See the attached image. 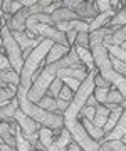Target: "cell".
I'll return each instance as SVG.
<instances>
[{
    "label": "cell",
    "mask_w": 126,
    "mask_h": 151,
    "mask_svg": "<svg viewBox=\"0 0 126 151\" xmlns=\"http://www.w3.org/2000/svg\"><path fill=\"white\" fill-rule=\"evenodd\" d=\"M99 150L103 151H126V143L123 139H108L99 145Z\"/></svg>",
    "instance_id": "obj_14"
},
{
    "label": "cell",
    "mask_w": 126,
    "mask_h": 151,
    "mask_svg": "<svg viewBox=\"0 0 126 151\" xmlns=\"http://www.w3.org/2000/svg\"><path fill=\"white\" fill-rule=\"evenodd\" d=\"M69 49H71L69 45H62V44L54 42L52 45H50L47 55H45V64H47V62H54V60L60 59V57H64V55L69 52Z\"/></svg>",
    "instance_id": "obj_9"
},
{
    "label": "cell",
    "mask_w": 126,
    "mask_h": 151,
    "mask_svg": "<svg viewBox=\"0 0 126 151\" xmlns=\"http://www.w3.org/2000/svg\"><path fill=\"white\" fill-rule=\"evenodd\" d=\"M2 2H4V0H0V9H2Z\"/></svg>",
    "instance_id": "obj_35"
},
{
    "label": "cell",
    "mask_w": 126,
    "mask_h": 151,
    "mask_svg": "<svg viewBox=\"0 0 126 151\" xmlns=\"http://www.w3.org/2000/svg\"><path fill=\"white\" fill-rule=\"evenodd\" d=\"M14 118H15L17 124H19V128L24 131V134H32V133L39 131V128H40V124H39L37 121H34L30 116H27V114L24 113L20 108H17V109H15V114H14Z\"/></svg>",
    "instance_id": "obj_6"
},
{
    "label": "cell",
    "mask_w": 126,
    "mask_h": 151,
    "mask_svg": "<svg viewBox=\"0 0 126 151\" xmlns=\"http://www.w3.org/2000/svg\"><path fill=\"white\" fill-rule=\"evenodd\" d=\"M96 5H98V10H99V12L111 10V4H109V0H96Z\"/></svg>",
    "instance_id": "obj_28"
},
{
    "label": "cell",
    "mask_w": 126,
    "mask_h": 151,
    "mask_svg": "<svg viewBox=\"0 0 126 151\" xmlns=\"http://www.w3.org/2000/svg\"><path fill=\"white\" fill-rule=\"evenodd\" d=\"M111 87H99V86H94V91H93V96L98 99V103L104 104L106 103V97H108V92H109Z\"/></svg>",
    "instance_id": "obj_19"
},
{
    "label": "cell",
    "mask_w": 126,
    "mask_h": 151,
    "mask_svg": "<svg viewBox=\"0 0 126 151\" xmlns=\"http://www.w3.org/2000/svg\"><path fill=\"white\" fill-rule=\"evenodd\" d=\"M76 35H77V30H74V29H71V30L66 32V39H67V42H69V45H74L76 44Z\"/></svg>",
    "instance_id": "obj_29"
},
{
    "label": "cell",
    "mask_w": 126,
    "mask_h": 151,
    "mask_svg": "<svg viewBox=\"0 0 126 151\" xmlns=\"http://www.w3.org/2000/svg\"><path fill=\"white\" fill-rule=\"evenodd\" d=\"M89 69L86 67V64L82 62V60H77L74 64L67 65V67H60L57 70V76H59L60 79L62 77H74L77 81H84L86 79V76H88Z\"/></svg>",
    "instance_id": "obj_5"
},
{
    "label": "cell",
    "mask_w": 126,
    "mask_h": 151,
    "mask_svg": "<svg viewBox=\"0 0 126 151\" xmlns=\"http://www.w3.org/2000/svg\"><path fill=\"white\" fill-rule=\"evenodd\" d=\"M62 81H64V84H67V86L71 87L72 91H77V87L81 84V81H77L74 77H62Z\"/></svg>",
    "instance_id": "obj_25"
},
{
    "label": "cell",
    "mask_w": 126,
    "mask_h": 151,
    "mask_svg": "<svg viewBox=\"0 0 126 151\" xmlns=\"http://www.w3.org/2000/svg\"><path fill=\"white\" fill-rule=\"evenodd\" d=\"M17 101H19V108L22 109L24 113L30 116L34 121H37L40 126H47L52 131H60V128L64 126V119L60 113H54V111H47V109L40 108L37 103L30 101L27 96V89L24 87H17Z\"/></svg>",
    "instance_id": "obj_1"
},
{
    "label": "cell",
    "mask_w": 126,
    "mask_h": 151,
    "mask_svg": "<svg viewBox=\"0 0 126 151\" xmlns=\"http://www.w3.org/2000/svg\"><path fill=\"white\" fill-rule=\"evenodd\" d=\"M74 47H76V52L77 55H79V60H82L84 64H86V67H88L89 70L96 69V65H94V60H93V54H91V50L86 47H81V45H76L74 44Z\"/></svg>",
    "instance_id": "obj_13"
},
{
    "label": "cell",
    "mask_w": 126,
    "mask_h": 151,
    "mask_svg": "<svg viewBox=\"0 0 126 151\" xmlns=\"http://www.w3.org/2000/svg\"><path fill=\"white\" fill-rule=\"evenodd\" d=\"M82 126H84V129H86V133H88L93 139L96 141H101L104 136V129L103 128H99V126H96V124L91 121V119H86L82 118Z\"/></svg>",
    "instance_id": "obj_10"
},
{
    "label": "cell",
    "mask_w": 126,
    "mask_h": 151,
    "mask_svg": "<svg viewBox=\"0 0 126 151\" xmlns=\"http://www.w3.org/2000/svg\"><path fill=\"white\" fill-rule=\"evenodd\" d=\"M109 59H111V64H113V67H114L120 74H123L126 77V62L125 60H120L118 57H114V55L109 54Z\"/></svg>",
    "instance_id": "obj_21"
},
{
    "label": "cell",
    "mask_w": 126,
    "mask_h": 151,
    "mask_svg": "<svg viewBox=\"0 0 126 151\" xmlns=\"http://www.w3.org/2000/svg\"><path fill=\"white\" fill-rule=\"evenodd\" d=\"M44 10V7L40 5V4H34V5H24L20 10H17L15 14H12V17L7 20V25L10 27V30H20L24 32L25 30V20H27L29 15H32L35 12H42Z\"/></svg>",
    "instance_id": "obj_4"
},
{
    "label": "cell",
    "mask_w": 126,
    "mask_h": 151,
    "mask_svg": "<svg viewBox=\"0 0 126 151\" xmlns=\"http://www.w3.org/2000/svg\"><path fill=\"white\" fill-rule=\"evenodd\" d=\"M0 37H2V45H4V52L10 60L12 69L15 72H20L24 64V55H22V49L19 45V42L15 40L14 34H12L10 27L7 25L5 22H2V27H0Z\"/></svg>",
    "instance_id": "obj_3"
},
{
    "label": "cell",
    "mask_w": 126,
    "mask_h": 151,
    "mask_svg": "<svg viewBox=\"0 0 126 151\" xmlns=\"http://www.w3.org/2000/svg\"><path fill=\"white\" fill-rule=\"evenodd\" d=\"M114 12H116L114 9H111V10H104V12H98V14L89 20V32H91V30H98V29L108 25V22H109V19L113 17Z\"/></svg>",
    "instance_id": "obj_7"
},
{
    "label": "cell",
    "mask_w": 126,
    "mask_h": 151,
    "mask_svg": "<svg viewBox=\"0 0 126 151\" xmlns=\"http://www.w3.org/2000/svg\"><path fill=\"white\" fill-rule=\"evenodd\" d=\"M2 19H0V27H2ZM0 54H4V45H2V37H0Z\"/></svg>",
    "instance_id": "obj_33"
},
{
    "label": "cell",
    "mask_w": 126,
    "mask_h": 151,
    "mask_svg": "<svg viewBox=\"0 0 126 151\" xmlns=\"http://www.w3.org/2000/svg\"><path fill=\"white\" fill-rule=\"evenodd\" d=\"M76 45L89 49V30H79L76 35Z\"/></svg>",
    "instance_id": "obj_20"
},
{
    "label": "cell",
    "mask_w": 126,
    "mask_h": 151,
    "mask_svg": "<svg viewBox=\"0 0 126 151\" xmlns=\"http://www.w3.org/2000/svg\"><path fill=\"white\" fill-rule=\"evenodd\" d=\"M123 24H126V5L121 7L120 10H116L108 22V25H113V27H118V25H123Z\"/></svg>",
    "instance_id": "obj_16"
},
{
    "label": "cell",
    "mask_w": 126,
    "mask_h": 151,
    "mask_svg": "<svg viewBox=\"0 0 126 151\" xmlns=\"http://www.w3.org/2000/svg\"><path fill=\"white\" fill-rule=\"evenodd\" d=\"M108 114H109V109L106 108V104H101L99 103L96 108H94V118L91 119L96 126L99 128H103L104 123H106V119H108Z\"/></svg>",
    "instance_id": "obj_11"
},
{
    "label": "cell",
    "mask_w": 126,
    "mask_h": 151,
    "mask_svg": "<svg viewBox=\"0 0 126 151\" xmlns=\"http://www.w3.org/2000/svg\"><path fill=\"white\" fill-rule=\"evenodd\" d=\"M86 104H88V106H98V99H96V97L93 96V94H89V97H88V101H86Z\"/></svg>",
    "instance_id": "obj_30"
},
{
    "label": "cell",
    "mask_w": 126,
    "mask_h": 151,
    "mask_svg": "<svg viewBox=\"0 0 126 151\" xmlns=\"http://www.w3.org/2000/svg\"><path fill=\"white\" fill-rule=\"evenodd\" d=\"M37 2H39V0H37Z\"/></svg>",
    "instance_id": "obj_37"
},
{
    "label": "cell",
    "mask_w": 126,
    "mask_h": 151,
    "mask_svg": "<svg viewBox=\"0 0 126 151\" xmlns=\"http://www.w3.org/2000/svg\"><path fill=\"white\" fill-rule=\"evenodd\" d=\"M64 86V81L60 79L59 76H55L54 79H52V82L49 84V89H47V94H50V96H54L57 97L59 96V91H60V87Z\"/></svg>",
    "instance_id": "obj_18"
},
{
    "label": "cell",
    "mask_w": 126,
    "mask_h": 151,
    "mask_svg": "<svg viewBox=\"0 0 126 151\" xmlns=\"http://www.w3.org/2000/svg\"><path fill=\"white\" fill-rule=\"evenodd\" d=\"M22 4L24 5H34V4H37V0H22Z\"/></svg>",
    "instance_id": "obj_32"
},
{
    "label": "cell",
    "mask_w": 126,
    "mask_h": 151,
    "mask_svg": "<svg viewBox=\"0 0 126 151\" xmlns=\"http://www.w3.org/2000/svg\"><path fill=\"white\" fill-rule=\"evenodd\" d=\"M106 49H108V52L111 55H114L120 60H125L126 62V49H123L120 44H109V45H106Z\"/></svg>",
    "instance_id": "obj_17"
},
{
    "label": "cell",
    "mask_w": 126,
    "mask_h": 151,
    "mask_svg": "<svg viewBox=\"0 0 126 151\" xmlns=\"http://www.w3.org/2000/svg\"><path fill=\"white\" fill-rule=\"evenodd\" d=\"M120 45H121V47H123V49H126V40H123V42H121Z\"/></svg>",
    "instance_id": "obj_34"
},
{
    "label": "cell",
    "mask_w": 126,
    "mask_h": 151,
    "mask_svg": "<svg viewBox=\"0 0 126 151\" xmlns=\"http://www.w3.org/2000/svg\"><path fill=\"white\" fill-rule=\"evenodd\" d=\"M52 44H54V40H50V39H42V40H40V42H39L37 45L24 57L22 69H20V72H19V76H20L19 86L20 87H24V89L29 91V87H30V84H32L34 72L42 65V62H45V55H47V52H49V49H50Z\"/></svg>",
    "instance_id": "obj_2"
},
{
    "label": "cell",
    "mask_w": 126,
    "mask_h": 151,
    "mask_svg": "<svg viewBox=\"0 0 126 151\" xmlns=\"http://www.w3.org/2000/svg\"><path fill=\"white\" fill-rule=\"evenodd\" d=\"M0 69H2V70H9V69H12L10 60H9V57H7L5 54H0Z\"/></svg>",
    "instance_id": "obj_27"
},
{
    "label": "cell",
    "mask_w": 126,
    "mask_h": 151,
    "mask_svg": "<svg viewBox=\"0 0 126 151\" xmlns=\"http://www.w3.org/2000/svg\"><path fill=\"white\" fill-rule=\"evenodd\" d=\"M72 96H74V91H72V89H71L69 86H67V84H64V86L60 87V91H59V97L66 99V101H71Z\"/></svg>",
    "instance_id": "obj_23"
},
{
    "label": "cell",
    "mask_w": 126,
    "mask_h": 151,
    "mask_svg": "<svg viewBox=\"0 0 126 151\" xmlns=\"http://www.w3.org/2000/svg\"><path fill=\"white\" fill-rule=\"evenodd\" d=\"M37 104L40 106V108L47 109V111H54V113H59V111H57V104H55V97H54V96H50V94H47V92H45L44 96L39 99Z\"/></svg>",
    "instance_id": "obj_15"
},
{
    "label": "cell",
    "mask_w": 126,
    "mask_h": 151,
    "mask_svg": "<svg viewBox=\"0 0 126 151\" xmlns=\"http://www.w3.org/2000/svg\"><path fill=\"white\" fill-rule=\"evenodd\" d=\"M0 76H2V69H0Z\"/></svg>",
    "instance_id": "obj_36"
},
{
    "label": "cell",
    "mask_w": 126,
    "mask_h": 151,
    "mask_svg": "<svg viewBox=\"0 0 126 151\" xmlns=\"http://www.w3.org/2000/svg\"><path fill=\"white\" fill-rule=\"evenodd\" d=\"M52 2H54V0H39V4H40V5L44 7H47V5H50V4H52Z\"/></svg>",
    "instance_id": "obj_31"
},
{
    "label": "cell",
    "mask_w": 126,
    "mask_h": 151,
    "mask_svg": "<svg viewBox=\"0 0 126 151\" xmlns=\"http://www.w3.org/2000/svg\"><path fill=\"white\" fill-rule=\"evenodd\" d=\"M54 133H52V129L50 128H47V126H40L39 128V141L44 145L45 151H50V146H52V141H54Z\"/></svg>",
    "instance_id": "obj_12"
},
{
    "label": "cell",
    "mask_w": 126,
    "mask_h": 151,
    "mask_svg": "<svg viewBox=\"0 0 126 151\" xmlns=\"http://www.w3.org/2000/svg\"><path fill=\"white\" fill-rule=\"evenodd\" d=\"M121 99H123L121 92L114 87V89H109V92H108V97H106V103H121ZM106 103H104V104H106Z\"/></svg>",
    "instance_id": "obj_22"
},
{
    "label": "cell",
    "mask_w": 126,
    "mask_h": 151,
    "mask_svg": "<svg viewBox=\"0 0 126 151\" xmlns=\"http://www.w3.org/2000/svg\"><path fill=\"white\" fill-rule=\"evenodd\" d=\"M55 104H57V111H59L60 114L66 111V108H67V104H69V101H66V99H62V97H55Z\"/></svg>",
    "instance_id": "obj_26"
},
{
    "label": "cell",
    "mask_w": 126,
    "mask_h": 151,
    "mask_svg": "<svg viewBox=\"0 0 126 151\" xmlns=\"http://www.w3.org/2000/svg\"><path fill=\"white\" fill-rule=\"evenodd\" d=\"M94 86H99V87H111V84L106 79H104L103 76L99 74V70H96V74H94Z\"/></svg>",
    "instance_id": "obj_24"
},
{
    "label": "cell",
    "mask_w": 126,
    "mask_h": 151,
    "mask_svg": "<svg viewBox=\"0 0 126 151\" xmlns=\"http://www.w3.org/2000/svg\"><path fill=\"white\" fill-rule=\"evenodd\" d=\"M71 139H72V136H71V133H69V129L62 126V128H60V131H59V134L55 136L54 141H52L50 151H62V150H66Z\"/></svg>",
    "instance_id": "obj_8"
}]
</instances>
